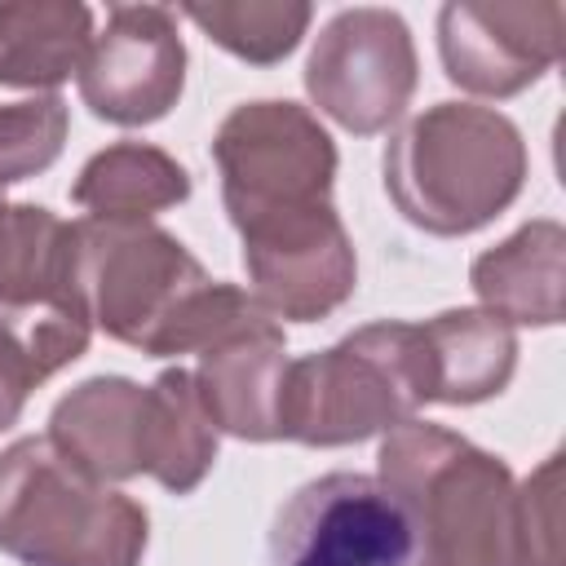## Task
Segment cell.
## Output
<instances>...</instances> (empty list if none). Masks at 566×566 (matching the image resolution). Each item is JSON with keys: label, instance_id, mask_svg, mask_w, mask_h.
I'll list each match as a JSON object with an SVG mask.
<instances>
[{"label": "cell", "instance_id": "12", "mask_svg": "<svg viewBox=\"0 0 566 566\" xmlns=\"http://www.w3.org/2000/svg\"><path fill=\"white\" fill-rule=\"evenodd\" d=\"M283 371H287L283 323L256 305L252 314H243L199 349V367L190 376L208 420L221 433H234L243 442H270L279 438Z\"/></svg>", "mask_w": 566, "mask_h": 566}, {"label": "cell", "instance_id": "13", "mask_svg": "<svg viewBox=\"0 0 566 566\" xmlns=\"http://www.w3.org/2000/svg\"><path fill=\"white\" fill-rule=\"evenodd\" d=\"M49 442L97 482L137 478L146 464V385L93 376L49 411Z\"/></svg>", "mask_w": 566, "mask_h": 566}, {"label": "cell", "instance_id": "6", "mask_svg": "<svg viewBox=\"0 0 566 566\" xmlns=\"http://www.w3.org/2000/svg\"><path fill=\"white\" fill-rule=\"evenodd\" d=\"M212 159L221 172V203L239 239L332 208L336 146L296 102L234 106L212 137Z\"/></svg>", "mask_w": 566, "mask_h": 566}, {"label": "cell", "instance_id": "4", "mask_svg": "<svg viewBox=\"0 0 566 566\" xmlns=\"http://www.w3.org/2000/svg\"><path fill=\"white\" fill-rule=\"evenodd\" d=\"M146 509L71 464L49 438L0 451V553L22 566H137Z\"/></svg>", "mask_w": 566, "mask_h": 566}, {"label": "cell", "instance_id": "23", "mask_svg": "<svg viewBox=\"0 0 566 566\" xmlns=\"http://www.w3.org/2000/svg\"><path fill=\"white\" fill-rule=\"evenodd\" d=\"M517 557L522 566H562V451L517 486Z\"/></svg>", "mask_w": 566, "mask_h": 566}, {"label": "cell", "instance_id": "10", "mask_svg": "<svg viewBox=\"0 0 566 566\" xmlns=\"http://www.w3.org/2000/svg\"><path fill=\"white\" fill-rule=\"evenodd\" d=\"M186 88V44L164 4H111L80 66L84 106L119 128L164 119Z\"/></svg>", "mask_w": 566, "mask_h": 566}, {"label": "cell", "instance_id": "20", "mask_svg": "<svg viewBox=\"0 0 566 566\" xmlns=\"http://www.w3.org/2000/svg\"><path fill=\"white\" fill-rule=\"evenodd\" d=\"M66 248L71 221L0 195V305L75 301L66 292Z\"/></svg>", "mask_w": 566, "mask_h": 566}, {"label": "cell", "instance_id": "9", "mask_svg": "<svg viewBox=\"0 0 566 566\" xmlns=\"http://www.w3.org/2000/svg\"><path fill=\"white\" fill-rule=\"evenodd\" d=\"M562 31L566 9L557 0H451L438 9L442 71L478 97H513L557 66Z\"/></svg>", "mask_w": 566, "mask_h": 566}, {"label": "cell", "instance_id": "17", "mask_svg": "<svg viewBox=\"0 0 566 566\" xmlns=\"http://www.w3.org/2000/svg\"><path fill=\"white\" fill-rule=\"evenodd\" d=\"M93 44V13L75 0L0 4V84L57 88L80 75Z\"/></svg>", "mask_w": 566, "mask_h": 566}, {"label": "cell", "instance_id": "19", "mask_svg": "<svg viewBox=\"0 0 566 566\" xmlns=\"http://www.w3.org/2000/svg\"><path fill=\"white\" fill-rule=\"evenodd\" d=\"M217 460V424L208 420L195 376L168 367L146 385V464L164 491L190 495Z\"/></svg>", "mask_w": 566, "mask_h": 566}, {"label": "cell", "instance_id": "21", "mask_svg": "<svg viewBox=\"0 0 566 566\" xmlns=\"http://www.w3.org/2000/svg\"><path fill=\"white\" fill-rule=\"evenodd\" d=\"M212 44H221L226 53L252 62V66H274L283 62L314 9L305 0H212V4H186L181 9Z\"/></svg>", "mask_w": 566, "mask_h": 566}, {"label": "cell", "instance_id": "22", "mask_svg": "<svg viewBox=\"0 0 566 566\" xmlns=\"http://www.w3.org/2000/svg\"><path fill=\"white\" fill-rule=\"evenodd\" d=\"M71 111L57 93L0 106V190L44 172L66 146Z\"/></svg>", "mask_w": 566, "mask_h": 566}, {"label": "cell", "instance_id": "5", "mask_svg": "<svg viewBox=\"0 0 566 566\" xmlns=\"http://www.w3.org/2000/svg\"><path fill=\"white\" fill-rule=\"evenodd\" d=\"M424 407L416 323H367L323 354L287 358L279 394V438L305 447H349L411 420Z\"/></svg>", "mask_w": 566, "mask_h": 566}, {"label": "cell", "instance_id": "8", "mask_svg": "<svg viewBox=\"0 0 566 566\" xmlns=\"http://www.w3.org/2000/svg\"><path fill=\"white\" fill-rule=\"evenodd\" d=\"M416 531L380 478L323 473L305 482L270 531V566H411Z\"/></svg>", "mask_w": 566, "mask_h": 566}, {"label": "cell", "instance_id": "16", "mask_svg": "<svg viewBox=\"0 0 566 566\" xmlns=\"http://www.w3.org/2000/svg\"><path fill=\"white\" fill-rule=\"evenodd\" d=\"M93 323L75 301L0 305V433L18 424L31 389L88 349Z\"/></svg>", "mask_w": 566, "mask_h": 566}, {"label": "cell", "instance_id": "1", "mask_svg": "<svg viewBox=\"0 0 566 566\" xmlns=\"http://www.w3.org/2000/svg\"><path fill=\"white\" fill-rule=\"evenodd\" d=\"M66 292L93 327L150 358L199 354L256 310L252 292L212 279L155 221H71Z\"/></svg>", "mask_w": 566, "mask_h": 566}, {"label": "cell", "instance_id": "15", "mask_svg": "<svg viewBox=\"0 0 566 566\" xmlns=\"http://www.w3.org/2000/svg\"><path fill=\"white\" fill-rule=\"evenodd\" d=\"M469 283L486 314L526 327L562 323V287H566V230L553 217H535L513 230L504 243L486 248L469 265Z\"/></svg>", "mask_w": 566, "mask_h": 566}, {"label": "cell", "instance_id": "18", "mask_svg": "<svg viewBox=\"0 0 566 566\" xmlns=\"http://www.w3.org/2000/svg\"><path fill=\"white\" fill-rule=\"evenodd\" d=\"M71 199L97 221H150L190 199V172L150 142H115L80 168Z\"/></svg>", "mask_w": 566, "mask_h": 566}, {"label": "cell", "instance_id": "2", "mask_svg": "<svg viewBox=\"0 0 566 566\" xmlns=\"http://www.w3.org/2000/svg\"><path fill=\"white\" fill-rule=\"evenodd\" d=\"M376 478L411 517V566H522L517 482L500 455L442 424L402 420L380 442Z\"/></svg>", "mask_w": 566, "mask_h": 566}, {"label": "cell", "instance_id": "14", "mask_svg": "<svg viewBox=\"0 0 566 566\" xmlns=\"http://www.w3.org/2000/svg\"><path fill=\"white\" fill-rule=\"evenodd\" d=\"M416 354L424 402L469 407L504 394L517 367V336L486 310H447L416 323Z\"/></svg>", "mask_w": 566, "mask_h": 566}, {"label": "cell", "instance_id": "7", "mask_svg": "<svg viewBox=\"0 0 566 566\" xmlns=\"http://www.w3.org/2000/svg\"><path fill=\"white\" fill-rule=\"evenodd\" d=\"M420 80L416 40L394 9H340L314 40L305 62L310 102L358 137H376L402 119Z\"/></svg>", "mask_w": 566, "mask_h": 566}, {"label": "cell", "instance_id": "3", "mask_svg": "<svg viewBox=\"0 0 566 566\" xmlns=\"http://www.w3.org/2000/svg\"><path fill=\"white\" fill-rule=\"evenodd\" d=\"M526 181V142L509 115L438 102L385 146V190L424 234L460 239L491 226Z\"/></svg>", "mask_w": 566, "mask_h": 566}, {"label": "cell", "instance_id": "11", "mask_svg": "<svg viewBox=\"0 0 566 566\" xmlns=\"http://www.w3.org/2000/svg\"><path fill=\"white\" fill-rule=\"evenodd\" d=\"M252 301L287 323H318L354 296L358 261L336 208L243 239Z\"/></svg>", "mask_w": 566, "mask_h": 566}]
</instances>
